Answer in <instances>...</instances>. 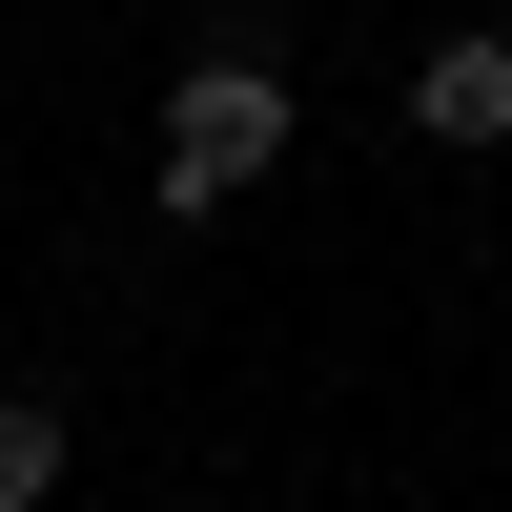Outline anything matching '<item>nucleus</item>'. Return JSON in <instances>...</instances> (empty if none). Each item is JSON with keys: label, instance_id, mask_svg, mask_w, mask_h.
<instances>
[{"label": "nucleus", "instance_id": "1", "mask_svg": "<svg viewBox=\"0 0 512 512\" xmlns=\"http://www.w3.org/2000/svg\"><path fill=\"white\" fill-rule=\"evenodd\" d=\"M267 164H287V82H267V41L226 21V41H205L185 82H164V226H205V205H246Z\"/></svg>", "mask_w": 512, "mask_h": 512}, {"label": "nucleus", "instance_id": "2", "mask_svg": "<svg viewBox=\"0 0 512 512\" xmlns=\"http://www.w3.org/2000/svg\"><path fill=\"white\" fill-rule=\"evenodd\" d=\"M410 144H512V41L451 21L431 62H410Z\"/></svg>", "mask_w": 512, "mask_h": 512}, {"label": "nucleus", "instance_id": "3", "mask_svg": "<svg viewBox=\"0 0 512 512\" xmlns=\"http://www.w3.org/2000/svg\"><path fill=\"white\" fill-rule=\"evenodd\" d=\"M62 492V390H0V512Z\"/></svg>", "mask_w": 512, "mask_h": 512}]
</instances>
